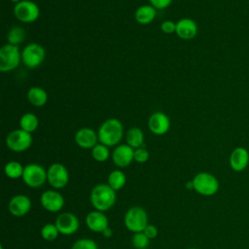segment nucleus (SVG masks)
<instances>
[{
  "label": "nucleus",
  "instance_id": "1",
  "mask_svg": "<svg viewBox=\"0 0 249 249\" xmlns=\"http://www.w3.org/2000/svg\"><path fill=\"white\" fill-rule=\"evenodd\" d=\"M116 191L108 184H98L90 192L89 200L91 205L98 211L109 210L116 202Z\"/></svg>",
  "mask_w": 249,
  "mask_h": 249
},
{
  "label": "nucleus",
  "instance_id": "2",
  "mask_svg": "<svg viewBox=\"0 0 249 249\" xmlns=\"http://www.w3.org/2000/svg\"><path fill=\"white\" fill-rule=\"evenodd\" d=\"M124 134V127L122 123L117 119L106 120L99 127L97 136L101 144L107 147H112L118 144Z\"/></svg>",
  "mask_w": 249,
  "mask_h": 249
},
{
  "label": "nucleus",
  "instance_id": "3",
  "mask_svg": "<svg viewBox=\"0 0 249 249\" xmlns=\"http://www.w3.org/2000/svg\"><path fill=\"white\" fill-rule=\"evenodd\" d=\"M194 190L201 196H210L219 190L218 179L208 172H199L192 180Z\"/></svg>",
  "mask_w": 249,
  "mask_h": 249
},
{
  "label": "nucleus",
  "instance_id": "4",
  "mask_svg": "<svg viewBox=\"0 0 249 249\" xmlns=\"http://www.w3.org/2000/svg\"><path fill=\"white\" fill-rule=\"evenodd\" d=\"M124 226L132 232H141L148 225V215L139 206L129 208L124 215Z\"/></svg>",
  "mask_w": 249,
  "mask_h": 249
},
{
  "label": "nucleus",
  "instance_id": "5",
  "mask_svg": "<svg viewBox=\"0 0 249 249\" xmlns=\"http://www.w3.org/2000/svg\"><path fill=\"white\" fill-rule=\"evenodd\" d=\"M21 60L18 46L7 44L0 50V71L8 72L17 68Z\"/></svg>",
  "mask_w": 249,
  "mask_h": 249
},
{
  "label": "nucleus",
  "instance_id": "6",
  "mask_svg": "<svg viewBox=\"0 0 249 249\" xmlns=\"http://www.w3.org/2000/svg\"><path fill=\"white\" fill-rule=\"evenodd\" d=\"M21 178L28 187L35 189L41 187L48 180V175L43 166L36 163H31L24 166Z\"/></svg>",
  "mask_w": 249,
  "mask_h": 249
},
{
  "label": "nucleus",
  "instance_id": "7",
  "mask_svg": "<svg viewBox=\"0 0 249 249\" xmlns=\"http://www.w3.org/2000/svg\"><path fill=\"white\" fill-rule=\"evenodd\" d=\"M14 14L18 20L29 23L39 18L40 9L36 3L29 0H22L15 5Z\"/></svg>",
  "mask_w": 249,
  "mask_h": 249
},
{
  "label": "nucleus",
  "instance_id": "8",
  "mask_svg": "<svg viewBox=\"0 0 249 249\" xmlns=\"http://www.w3.org/2000/svg\"><path fill=\"white\" fill-rule=\"evenodd\" d=\"M8 148L14 152H23L32 144V136L23 129H16L10 132L6 138Z\"/></svg>",
  "mask_w": 249,
  "mask_h": 249
},
{
  "label": "nucleus",
  "instance_id": "9",
  "mask_svg": "<svg viewBox=\"0 0 249 249\" xmlns=\"http://www.w3.org/2000/svg\"><path fill=\"white\" fill-rule=\"evenodd\" d=\"M45 50L42 46L36 43L27 45L21 53V60L29 68H36L45 59Z\"/></svg>",
  "mask_w": 249,
  "mask_h": 249
},
{
  "label": "nucleus",
  "instance_id": "10",
  "mask_svg": "<svg viewBox=\"0 0 249 249\" xmlns=\"http://www.w3.org/2000/svg\"><path fill=\"white\" fill-rule=\"evenodd\" d=\"M48 182L54 189L64 188L69 181V173L67 168L61 163H53L48 171Z\"/></svg>",
  "mask_w": 249,
  "mask_h": 249
},
{
  "label": "nucleus",
  "instance_id": "11",
  "mask_svg": "<svg viewBox=\"0 0 249 249\" xmlns=\"http://www.w3.org/2000/svg\"><path fill=\"white\" fill-rule=\"evenodd\" d=\"M55 226L57 227L59 233L64 235H70L75 233L79 229V220L73 213L65 212L60 214L55 220Z\"/></svg>",
  "mask_w": 249,
  "mask_h": 249
},
{
  "label": "nucleus",
  "instance_id": "12",
  "mask_svg": "<svg viewBox=\"0 0 249 249\" xmlns=\"http://www.w3.org/2000/svg\"><path fill=\"white\" fill-rule=\"evenodd\" d=\"M40 201L42 206L50 212H58L64 205L63 196L56 191L49 190L41 195Z\"/></svg>",
  "mask_w": 249,
  "mask_h": 249
},
{
  "label": "nucleus",
  "instance_id": "13",
  "mask_svg": "<svg viewBox=\"0 0 249 249\" xmlns=\"http://www.w3.org/2000/svg\"><path fill=\"white\" fill-rule=\"evenodd\" d=\"M230 166L235 172H241L249 164V152L244 147L234 148L230 155Z\"/></svg>",
  "mask_w": 249,
  "mask_h": 249
},
{
  "label": "nucleus",
  "instance_id": "14",
  "mask_svg": "<svg viewBox=\"0 0 249 249\" xmlns=\"http://www.w3.org/2000/svg\"><path fill=\"white\" fill-rule=\"evenodd\" d=\"M112 160L117 166L125 167L134 160V150L127 144L119 145L112 154Z\"/></svg>",
  "mask_w": 249,
  "mask_h": 249
},
{
  "label": "nucleus",
  "instance_id": "15",
  "mask_svg": "<svg viewBox=\"0 0 249 249\" xmlns=\"http://www.w3.org/2000/svg\"><path fill=\"white\" fill-rule=\"evenodd\" d=\"M8 207L12 215L22 217L31 209V200L24 195H17L11 198Z\"/></svg>",
  "mask_w": 249,
  "mask_h": 249
},
{
  "label": "nucleus",
  "instance_id": "16",
  "mask_svg": "<svg viewBox=\"0 0 249 249\" xmlns=\"http://www.w3.org/2000/svg\"><path fill=\"white\" fill-rule=\"evenodd\" d=\"M148 126L154 134L162 135L168 131L170 127V121L164 113L156 112L150 117Z\"/></svg>",
  "mask_w": 249,
  "mask_h": 249
},
{
  "label": "nucleus",
  "instance_id": "17",
  "mask_svg": "<svg viewBox=\"0 0 249 249\" xmlns=\"http://www.w3.org/2000/svg\"><path fill=\"white\" fill-rule=\"evenodd\" d=\"M86 224L90 231L103 232V231L108 228V219L103 212L94 210L87 215Z\"/></svg>",
  "mask_w": 249,
  "mask_h": 249
},
{
  "label": "nucleus",
  "instance_id": "18",
  "mask_svg": "<svg viewBox=\"0 0 249 249\" xmlns=\"http://www.w3.org/2000/svg\"><path fill=\"white\" fill-rule=\"evenodd\" d=\"M98 140L97 134L89 127L80 128L75 134V142L84 149H92Z\"/></svg>",
  "mask_w": 249,
  "mask_h": 249
},
{
  "label": "nucleus",
  "instance_id": "19",
  "mask_svg": "<svg viewBox=\"0 0 249 249\" xmlns=\"http://www.w3.org/2000/svg\"><path fill=\"white\" fill-rule=\"evenodd\" d=\"M176 34L184 39L190 40L196 37L197 33V25L192 18H181L176 22Z\"/></svg>",
  "mask_w": 249,
  "mask_h": 249
},
{
  "label": "nucleus",
  "instance_id": "20",
  "mask_svg": "<svg viewBox=\"0 0 249 249\" xmlns=\"http://www.w3.org/2000/svg\"><path fill=\"white\" fill-rule=\"evenodd\" d=\"M156 8L152 5H143L135 12V19L141 24H148L156 18Z\"/></svg>",
  "mask_w": 249,
  "mask_h": 249
},
{
  "label": "nucleus",
  "instance_id": "21",
  "mask_svg": "<svg viewBox=\"0 0 249 249\" xmlns=\"http://www.w3.org/2000/svg\"><path fill=\"white\" fill-rule=\"evenodd\" d=\"M27 98H28V101L32 105H34L36 107H41L47 103L48 94L45 89H43L39 87H33L28 89Z\"/></svg>",
  "mask_w": 249,
  "mask_h": 249
},
{
  "label": "nucleus",
  "instance_id": "22",
  "mask_svg": "<svg viewBox=\"0 0 249 249\" xmlns=\"http://www.w3.org/2000/svg\"><path fill=\"white\" fill-rule=\"evenodd\" d=\"M126 144L132 147L133 149L140 148L144 143V135L140 128L138 127H131L126 132Z\"/></svg>",
  "mask_w": 249,
  "mask_h": 249
},
{
  "label": "nucleus",
  "instance_id": "23",
  "mask_svg": "<svg viewBox=\"0 0 249 249\" xmlns=\"http://www.w3.org/2000/svg\"><path fill=\"white\" fill-rule=\"evenodd\" d=\"M19 125H20L21 129L31 133L37 129V127L39 125V120L34 114L25 113L20 118Z\"/></svg>",
  "mask_w": 249,
  "mask_h": 249
},
{
  "label": "nucleus",
  "instance_id": "24",
  "mask_svg": "<svg viewBox=\"0 0 249 249\" xmlns=\"http://www.w3.org/2000/svg\"><path fill=\"white\" fill-rule=\"evenodd\" d=\"M126 181L125 174L121 170H113L108 176V185L115 191L121 190Z\"/></svg>",
  "mask_w": 249,
  "mask_h": 249
},
{
  "label": "nucleus",
  "instance_id": "25",
  "mask_svg": "<svg viewBox=\"0 0 249 249\" xmlns=\"http://www.w3.org/2000/svg\"><path fill=\"white\" fill-rule=\"evenodd\" d=\"M24 167L18 162V161H9L5 167H4V172L5 174L12 179H18L19 177H22Z\"/></svg>",
  "mask_w": 249,
  "mask_h": 249
},
{
  "label": "nucleus",
  "instance_id": "26",
  "mask_svg": "<svg viewBox=\"0 0 249 249\" xmlns=\"http://www.w3.org/2000/svg\"><path fill=\"white\" fill-rule=\"evenodd\" d=\"M24 38H25V31L23 28L19 26L12 27L7 35L9 44H12L15 46H18V44H20L24 40Z\"/></svg>",
  "mask_w": 249,
  "mask_h": 249
},
{
  "label": "nucleus",
  "instance_id": "27",
  "mask_svg": "<svg viewBox=\"0 0 249 249\" xmlns=\"http://www.w3.org/2000/svg\"><path fill=\"white\" fill-rule=\"evenodd\" d=\"M91 155H92V158L96 161L102 162V161H105V160H108L110 152H109V149H108V147L106 145L100 143V144H96L92 148Z\"/></svg>",
  "mask_w": 249,
  "mask_h": 249
},
{
  "label": "nucleus",
  "instance_id": "28",
  "mask_svg": "<svg viewBox=\"0 0 249 249\" xmlns=\"http://www.w3.org/2000/svg\"><path fill=\"white\" fill-rule=\"evenodd\" d=\"M59 234V231L55 224H46L41 230L42 237L47 241H53Z\"/></svg>",
  "mask_w": 249,
  "mask_h": 249
},
{
  "label": "nucleus",
  "instance_id": "29",
  "mask_svg": "<svg viewBox=\"0 0 249 249\" xmlns=\"http://www.w3.org/2000/svg\"><path fill=\"white\" fill-rule=\"evenodd\" d=\"M132 245L136 249H145L149 245V238L146 236V234L141 232H135L131 239Z\"/></svg>",
  "mask_w": 249,
  "mask_h": 249
},
{
  "label": "nucleus",
  "instance_id": "30",
  "mask_svg": "<svg viewBox=\"0 0 249 249\" xmlns=\"http://www.w3.org/2000/svg\"><path fill=\"white\" fill-rule=\"evenodd\" d=\"M71 249H98L94 240L89 238H82L77 240L71 247Z\"/></svg>",
  "mask_w": 249,
  "mask_h": 249
},
{
  "label": "nucleus",
  "instance_id": "31",
  "mask_svg": "<svg viewBox=\"0 0 249 249\" xmlns=\"http://www.w3.org/2000/svg\"><path fill=\"white\" fill-rule=\"evenodd\" d=\"M149 160V152L145 148H137L134 150V160L139 163L146 162Z\"/></svg>",
  "mask_w": 249,
  "mask_h": 249
},
{
  "label": "nucleus",
  "instance_id": "32",
  "mask_svg": "<svg viewBox=\"0 0 249 249\" xmlns=\"http://www.w3.org/2000/svg\"><path fill=\"white\" fill-rule=\"evenodd\" d=\"M160 29L166 33V34H170L176 31V23H174L171 20H165L161 23L160 25Z\"/></svg>",
  "mask_w": 249,
  "mask_h": 249
},
{
  "label": "nucleus",
  "instance_id": "33",
  "mask_svg": "<svg viewBox=\"0 0 249 249\" xmlns=\"http://www.w3.org/2000/svg\"><path fill=\"white\" fill-rule=\"evenodd\" d=\"M149 1L153 7H155L156 9H159V10L167 8L172 2V0H149Z\"/></svg>",
  "mask_w": 249,
  "mask_h": 249
},
{
  "label": "nucleus",
  "instance_id": "34",
  "mask_svg": "<svg viewBox=\"0 0 249 249\" xmlns=\"http://www.w3.org/2000/svg\"><path fill=\"white\" fill-rule=\"evenodd\" d=\"M143 232L146 234V236L149 238V239H152V238H155L157 235H158V230L155 226L153 225H147L146 228L144 229Z\"/></svg>",
  "mask_w": 249,
  "mask_h": 249
},
{
  "label": "nucleus",
  "instance_id": "35",
  "mask_svg": "<svg viewBox=\"0 0 249 249\" xmlns=\"http://www.w3.org/2000/svg\"><path fill=\"white\" fill-rule=\"evenodd\" d=\"M102 234L105 236V237H111L113 235V231L108 227L107 229H105L102 232Z\"/></svg>",
  "mask_w": 249,
  "mask_h": 249
},
{
  "label": "nucleus",
  "instance_id": "36",
  "mask_svg": "<svg viewBox=\"0 0 249 249\" xmlns=\"http://www.w3.org/2000/svg\"><path fill=\"white\" fill-rule=\"evenodd\" d=\"M10 1H12V2H15V3H18V2H19V0H10Z\"/></svg>",
  "mask_w": 249,
  "mask_h": 249
},
{
  "label": "nucleus",
  "instance_id": "37",
  "mask_svg": "<svg viewBox=\"0 0 249 249\" xmlns=\"http://www.w3.org/2000/svg\"><path fill=\"white\" fill-rule=\"evenodd\" d=\"M0 249H4V248H3V246H1V247H0Z\"/></svg>",
  "mask_w": 249,
  "mask_h": 249
},
{
  "label": "nucleus",
  "instance_id": "38",
  "mask_svg": "<svg viewBox=\"0 0 249 249\" xmlns=\"http://www.w3.org/2000/svg\"><path fill=\"white\" fill-rule=\"evenodd\" d=\"M189 249H196V248H189Z\"/></svg>",
  "mask_w": 249,
  "mask_h": 249
},
{
  "label": "nucleus",
  "instance_id": "39",
  "mask_svg": "<svg viewBox=\"0 0 249 249\" xmlns=\"http://www.w3.org/2000/svg\"><path fill=\"white\" fill-rule=\"evenodd\" d=\"M106 249H109V248H106Z\"/></svg>",
  "mask_w": 249,
  "mask_h": 249
}]
</instances>
